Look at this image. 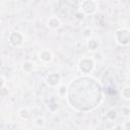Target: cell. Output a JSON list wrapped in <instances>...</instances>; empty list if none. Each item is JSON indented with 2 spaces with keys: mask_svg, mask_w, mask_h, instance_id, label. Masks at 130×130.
<instances>
[{
  "mask_svg": "<svg viewBox=\"0 0 130 130\" xmlns=\"http://www.w3.org/2000/svg\"><path fill=\"white\" fill-rule=\"evenodd\" d=\"M77 69L83 75H88L95 69V61L93 58L88 56L81 57L77 62Z\"/></svg>",
  "mask_w": 130,
  "mask_h": 130,
  "instance_id": "6da1fadb",
  "label": "cell"
},
{
  "mask_svg": "<svg viewBox=\"0 0 130 130\" xmlns=\"http://www.w3.org/2000/svg\"><path fill=\"white\" fill-rule=\"evenodd\" d=\"M114 40L117 45L121 47H127L130 45V28L120 27L116 29L114 34Z\"/></svg>",
  "mask_w": 130,
  "mask_h": 130,
  "instance_id": "7a4b0ae2",
  "label": "cell"
},
{
  "mask_svg": "<svg viewBox=\"0 0 130 130\" xmlns=\"http://www.w3.org/2000/svg\"><path fill=\"white\" fill-rule=\"evenodd\" d=\"M78 10H80L85 16L94 15L99 11V2L95 0H82L79 2Z\"/></svg>",
  "mask_w": 130,
  "mask_h": 130,
  "instance_id": "3957f363",
  "label": "cell"
},
{
  "mask_svg": "<svg viewBox=\"0 0 130 130\" xmlns=\"http://www.w3.org/2000/svg\"><path fill=\"white\" fill-rule=\"evenodd\" d=\"M24 42H25V37L19 30H13L8 35V44L13 48L22 47Z\"/></svg>",
  "mask_w": 130,
  "mask_h": 130,
  "instance_id": "277c9868",
  "label": "cell"
},
{
  "mask_svg": "<svg viewBox=\"0 0 130 130\" xmlns=\"http://www.w3.org/2000/svg\"><path fill=\"white\" fill-rule=\"evenodd\" d=\"M45 83L51 88H57L61 84V75L58 72H50L45 77Z\"/></svg>",
  "mask_w": 130,
  "mask_h": 130,
  "instance_id": "5b68a950",
  "label": "cell"
},
{
  "mask_svg": "<svg viewBox=\"0 0 130 130\" xmlns=\"http://www.w3.org/2000/svg\"><path fill=\"white\" fill-rule=\"evenodd\" d=\"M46 26L51 30H57L62 26V21L58 16L51 15L46 20Z\"/></svg>",
  "mask_w": 130,
  "mask_h": 130,
  "instance_id": "8992f818",
  "label": "cell"
},
{
  "mask_svg": "<svg viewBox=\"0 0 130 130\" xmlns=\"http://www.w3.org/2000/svg\"><path fill=\"white\" fill-rule=\"evenodd\" d=\"M38 58L39 60L44 63V64H48V63H51L53 61V53L52 51H50L49 49H43L41 51H39L38 53Z\"/></svg>",
  "mask_w": 130,
  "mask_h": 130,
  "instance_id": "52a82bcc",
  "label": "cell"
},
{
  "mask_svg": "<svg viewBox=\"0 0 130 130\" xmlns=\"http://www.w3.org/2000/svg\"><path fill=\"white\" fill-rule=\"evenodd\" d=\"M85 46H86V49L89 52H95L100 48V43L96 39L91 38V39L85 41Z\"/></svg>",
  "mask_w": 130,
  "mask_h": 130,
  "instance_id": "ba28073f",
  "label": "cell"
},
{
  "mask_svg": "<svg viewBox=\"0 0 130 130\" xmlns=\"http://www.w3.org/2000/svg\"><path fill=\"white\" fill-rule=\"evenodd\" d=\"M17 114H18V117L21 120H24V121L28 120L30 118V116H31V112H30V110L27 107H21V108H19Z\"/></svg>",
  "mask_w": 130,
  "mask_h": 130,
  "instance_id": "9c48e42d",
  "label": "cell"
},
{
  "mask_svg": "<svg viewBox=\"0 0 130 130\" xmlns=\"http://www.w3.org/2000/svg\"><path fill=\"white\" fill-rule=\"evenodd\" d=\"M35 67L36 65L32 61H24L21 64V69L24 73H31L35 70Z\"/></svg>",
  "mask_w": 130,
  "mask_h": 130,
  "instance_id": "30bf717a",
  "label": "cell"
},
{
  "mask_svg": "<svg viewBox=\"0 0 130 130\" xmlns=\"http://www.w3.org/2000/svg\"><path fill=\"white\" fill-rule=\"evenodd\" d=\"M56 89H57V94H58L59 98H61V99H66L67 93H68V86H67V85L61 83Z\"/></svg>",
  "mask_w": 130,
  "mask_h": 130,
  "instance_id": "8fae6325",
  "label": "cell"
},
{
  "mask_svg": "<svg viewBox=\"0 0 130 130\" xmlns=\"http://www.w3.org/2000/svg\"><path fill=\"white\" fill-rule=\"evenodd\" d=\"M118 111L114 108H111L109 109L107 112H106V118L109 120V121H116L117 118H118Z\"/></svg>",
  "mask_w": 130,
  "mask_h": 130,
  "instance_id": "7c38bea8",
  "label": "cell"
},
{
  "mask_svg": "<svg viewBox=\"0 0 130 130\" xmlns=\"http://www.w3.org/2000/svg\"><path fill=\"white\" fill-rule=\"evenodd\" d=\"M34 125L38 128H44L45 125H46V119L43 117V116H37L34 121H32Z\"/></svg>",
  "mask_w": 130,
  "mask_h": 130,
  "instance_id": "4fadbf2b",
  "label": "cell"
},
{
  "mask_svg": "<svg viewBox=\"0 0 130 130\" xmlns=\"http://www.w3.org/2000/svg\"><path fill=\"white\" fill-rule=\"evenodd\" d=\"M92 36H93V31H92V29L90 27L86 26V27H84L82 29V37H83V39H85V41L91 39Z\"/></svg>",
  "mask_w": 130,
  "mask_h": 130,
  "instance_id": "5bb4252c",
  "label": "cell"
},
{
  "mask_svg": "<svg viewBox=\"0 0 130 130\" xmlns=\"http://www.w3.org/2000/svg\"><path fill=\"white\" fill-rule=\"evenodd\" d=\"M122 98L126 101H130V85H126L121 90Z\"/></svg>",
  "mask_w": 130,
  "mask_h": 130,
  "instance_id": "9a60e30c",
  "label": "cell"
},
{
  "mask_svg": "<svg viewBox=\"0 0 130 130\" xmlns=\"http://www.w3.org/2000/svg\"><path fill=\"white\" fill-rule=\"evenodd\" d=\"M85 17H86V16H85L80 10H77V11L74 13V18H75L76 20H78V21H83Z\"/></svg>",
  "mask_w": 130,
  "mask_h": 130,
  "instance_id": "2e32d148",
  "label": "cell"
},
{
  "mask_svg": "<svg viewBox=\"0 0 130 130\" xmlns=\"http://www.w3.org/2000/svg\"><path fill=\"white\" fill-rule=\"evenodd\" d=\"M48 110H49L50 113H55V112H57V110H58V105L55 104V103L49 104V105H48Z\"/></svg>",
  "mask_w": 130,
  "mask_h": 130,
  "instance_id": "e0dca14e",
  "label": "cell"
},
{
  "mask_svg": "<svg viewBox=\"0 0 130 130\" xmlns=\"http://www.w3.org/2000/svg\"><path fill=\"white\" fill-rule=\"evenodd\" d=\"M122 125H123V129L124 130H130V119H126L122 123Z\"/></svg>",
  "mask_w": 130,
  "mask_h": 130,
  "instance_id": "ac0fdd59",
  "label": "cell"
},
{
  "mask_svg": "<svg viewBox=\"0 0 130 130\" xmlns=\"http://www.w3.org/2000/svg\"><path fill=\"white\" fill-rule=\"evenodd\" d=\"M121 115H122L123 117H128V116H130V109H128V108H123V109L121 110Z\"/></svg>",
  "mask_w": 130,
  "mask_h": 130,
  "instance_id": "d6986e66",
  "label": "cell"
},
{
  "mask_svg": "<svg viewBox=\"0 0 130 130\" xmlns=\"http://www.w3.org/2000/svg\"><path fill=\"white\" fill-rule=\"evenodd\" d=\"M6 95H8V89L6 90L5 85H1V96L2 98H5Z\"/></svg>",
  "mask_w": 130,
  "mask_h": 130,
  "instance_id": "ffe728a7",
  "label": "cell"
},
{
  "mask_svg": "<svg viewBox=\"0 0 130 130\" xmlns=\"http://www.w3.org/2000/svg\"><path fill=\"white\" fill-rule=\"evenodd\" d=\"M113 130H124L123 129V125L122 124H116L113 128Z\"/></svg>",
  "mask_w": 130,
  "mask_h": 130,
  "instance_id": "44dd1931",
  "label": "cell"
}]
</instances>
